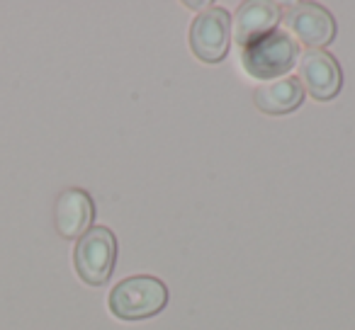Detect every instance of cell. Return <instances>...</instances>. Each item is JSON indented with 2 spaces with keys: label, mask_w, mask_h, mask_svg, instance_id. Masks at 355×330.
<instances>
[{
  "label": "cell",
  "mask_w": 355,
  "mask_h": 330,
  "mask_svg": "<svg viewBox=\"0 0 355 330\" xmlns=\"http://www.w3.org/2000/svg\"><path fill=\"white\" fill-rule=\"evenodd\" d=\"M256 107L266 114H287L295 112L304 100V88L297 78H277L266 83L253 95Z\"/></svg>",
  "instance_id": "9"
},
{
  "label": "cell",
  "mask_w": 355,
  "mask_h": 330,
  "mask_svg": "<svg viewBox=\"0 0 355 330\" xmlns=\"http://www.w3.org/2000/svg\"><path fill=\"white\" fill-rule=\"evenodd\" d=\"M241 61L251 78H280L282 73L295 68V64L300 61V44L290 35H285V32L272 30L270 35L243 46Z\"/></svg>",
  "instance_id": "2"
},
{
  "label": "cell",
  "mask_w": 355,
  "mask_h": 330,
  "mask_svg": "<svg viewBox=\"0 0 355 330\" xmlns=\"http://www.w3.org/2000/svg\"><path fill=\"white\" fill-rule=\"evenodd\" d=\"M277 22H280V8L275 3H268V0L243 3L236 12V22H234V37H236L239 49L270 35Z\"/></svg>",
  "instance_id": "8"
},
{
  "label": "cell",
  "mask_w": 355,
  "mask_h": 330,
  "mask_svg": "<svg viewBox=\"0 0 355 330\" xmlns=\"http://www.w3.org/2000/svg\"><path fill=\"white\" fill-rule=\"evenodd\" d=\"M300 78L302 88L321 102L334 100L343 88V71H340L338 61L329 51L321 49L304 51L300 61Z\"/></svg>",
  "instance_id": "6"
},
{
  "label": "cell",
  "mask_w": 355,
  "mask_h": 330,
  "mask_svg": "<svg viewBox=\"0 0 355 330\" xmlns=\"http://www.w3.org/2000/svg\"><path fill=\"white\" fill-rule=\"evenodd\" d=\"M168 304V286L151 275H134L122 279L110 291L107 306L114 318L137 323L161 313Z\"/></svg>",
  "instance_id": "1"
},
{
  "label": "cell",
  "mask_w": 355,
  "mask_h": 330,
  "mask_svg": "<svg viewBox=\"0 0 355 330\" xmlns=\"http://www.w3.org/2000/svg\"><path fill=\"white\" fill-rule=\"evenodd\" d=\"M95 219V204L85 190L80 187H66L64 192L56 197L54 207V223L61 238H80Z\"/></svg>",
  "instance_id": "7"
},
{
  "label": "cell",
  "mask_w": 355,
  "mask_h": 330,
  "mask_svg": "<svg viewBox=\"0 0 355 330\" xmlns=\"http://www.w3.org/2000/svg\"><path fill=\"white\" fill-rule=\"evenodd\" d=\"M229 12L224 8H209L200 12L190 25V49L202 64H219L229 51Z\"/></svg>",
  "instance_id": "4"
},
{
  "label": "cell",
  "mask_w": 355,
  "mask_h": 330,
  "mask_svg": "<svg viewBox=\"0 0 355 330\" xmlns=\"http://www.w3.org/2000/svg\"><path fill=\"white\" fill-rule=\"evenodd\" d=\"M287 30L295 35V42L324 49L336 39V20L319 3H292L285 12Z\"/></svg>",
  "instance_id": "5"
},
{
  "label": "cell",
  "mask_w": 355,
  "mask_h": 330,
  "mask_svg": "<svg viewBox=\"0 0 355 330\" xmlns=\"http://www.w3.org/2000/svg\"><path fill=\"white\" fill-rule=\"evenodd\" d=\"M117 260V238L107 226H90L73 248L76 275L90 286H100L112 277Z\"/></svg>",
  "instance_id": "3"
}]
</instances>
